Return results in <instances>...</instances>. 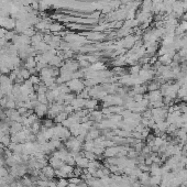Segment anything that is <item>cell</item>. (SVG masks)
<instances>
[{
	"mask_svg": "<svg viewBox=\"0 0 187 187\" xmlns=\"http://www.w3.org/2000/svg\"><path fill=\"white\" fill-rule=\"evenodd\" d=\"M68 179L67 178H58L57 181V185H61V186H68Z\"/></svg>",
	"mask_w": 187,
	"mask_h": 187,
	"instance_id": "23",
	"label": "cell"
},
{
	"mask_svg": "<svg viewBox=\"0 0 187 187\" xmlns=\"http://www.w3.org/2000/svg\"><path fill=\"white\" fill-rule=\"evenodd\" d=\"M92 71H95V72H100V71H102L105 68V65L102 64V63H100V62H96L94 63L92 65H90V67H89Z\"/></svg>",
	"mask_w": 187,
	"mask_h": 187,
	"instance_id": "15",
	"label": "cell"
},
{
	"mask_svg": "<svg viewBox=\"0 0 187 187\" xmlns=\"http://www.w3.org/2000/svg\"><path fill=\"white\" fill-rule=\"evenodd\" d=\"M49 163H50V165L53 167L54 170H59V168H61V167H62L63 165L65 164V163L63 162L61 158H55V156H53V155H52V156L49 158Z\"/></svg>",
	"mask_w": 187,
	"mask_h": 187,
	"instance_id": "4",
	"label": "cell"
},
{
	"mask_svg": "<svg viewBox=\"0 0 187 187\" xmlns=\"http://www.w3.org/2000/svg\"><path fill=\"white\" fill-rule=\"evenodd\" d=\"M4 116H6V113H4V108L0 107V118H4Z\"/></svg>",
	"mask_w": 187,
	"mask_h": 187,
	"instance_id": "25",
	"label": "cell"
},
{
	"mask_svg": "<svg viewBox=\"0 0 187 187\" xmlns=\"http://www.w3.org/2000/svg\"><path fill=\"white\" fill-rule=\"evenodd\" d=\"M49 111V107H47V105H44V104H37V106L34 108V113L37 115L39 118H42L43 116H45L46 113Z\"/></svg>",
	"mask_w": 187,
	"mask_h": 187,
	"instance_id": "3",
	"label": "cell"
},
{
	"mask_svg": "<svg viewBox=\"0 0 187 187\" xmlns=\"http://www.w3.org/2000/svg\"><path fill=\"white\" fill-rule=\"evenodd\" d=\"M64 29V25H62L61 23H58V22H53V23H51L50 24V28H49V31L50 32H53V33H59V32H62V30Z\"/></svg>",
	"mask_w": 187,
	"mask_h": 187,
	"instance_id": "7",
	"label": "cell"
},
{
	"mask_svg": "<svg viewBox=\"0 0 187 187\" xmlns=\"http://www.w3.org/2000/svg\"><path fill=\"white\" fill-rule=\"evenodd\" d=\"M67 117H68V115H67L66 112H61V113H58L57 116L54 118V121L56 122V123H62L63 121L65 120V119H67Z\"/></svg>",
	"mask_w": 187,
	"mask_h": 187,
	"instance_id": "13",
	"label": "cell"
},
{
	"mask_svg": "<svg viewBox=\"0 0 187 187\" xmlns=\"http://www.w3.org/2000/svg\"><path fill=\"white\" fill-rule=\"evenodd\" d=\"M37 100L40 102V104H44V105H47L49 104V100L46 98V95L45 94H37Z\"/></svg>",
	"mask_w": 187,
	"mask_h": 187,
	"instance_id": "17",
	"label": "cell"
},
{
	"mask_svg": "<svg viewBox=\"0 0 187 187\" xmlns=\"http://www.w3.org/2000/svg\"><path fill=\"white\" fill-rule=\"evenodd\" d=\"M57 187H66V186H61V185H57Z\"/></svg>",
	"mask_w": 187,
	"mask_h": 187,
	"instance_id": "28",
	"label": "cell"
},
{
	"mask_svg": "<svg viewBox=\"0 0 187 187\" xmlns=\"http://www.w3.org/2000/svg\"><path fill=\"white\" fill-rule=\"evenodd\" d=\"M67 187H79L78 185H75V184H68V186Z\"/></svg>",
	"mask_w": 187,
	"mask_h": 187,
	"instance_id": "26",
	"label": "cell"
},
{
	"mask_svg": "<svg viewBox=\"0 0 187 187\" xmlns=\"http://www.w3.org/2000/svg\"><path fill=\"white\" fill-rule=\"evenodd\" d=\"M82 182V178L80 177H76V176H73L71 178H68V183L69 184H75V185H79Z\"/></svg>",
	"mask_w": 187,
	"mask_h": 187,
	"instance_id": "21",
	"label": "cell"
},
{
	"mask_svg": "<svg viewBox=\"0 0 187 187\" xmlns=\"http://www.w3.org/2000/svg\"><path fill=\"white\" fill-rule=\"evenodd\" d=\"M83 154H84V156L87 158V160H89V161H94V160H96V158H97L94 152H89V151H85Z\"/></svg>",
	"mask_w": 187,
	"mask_h": 187,
	"instance_id": "19",
	"label": "cell"
},
{
	"mask_svg": "<svg viewBox=\"0 0 187 187\" xmlns=\"http://www.w3.org/2000/svg\"><path fill=\"white\" fill-rule=\"evenodd\" d=\"M162 182V176L161 175H154V176H151L149 181V184L151 186H158L160 185Z\"/></svg>",
	"mask_w": 187,
	"mask_h": 187,
	"instance_id": "9",
	"label": "cell"
},
{
	"mask_svg": "<svg viewBox=\"0 0 187 187\" xmlns=\"http://www.w3.org/2000/svg\"><path fill=\"white\" fill-rule=\"evenodd\" d=\"M92 152H94L96 155H101V154H104L105 149H104V148H95Z\"/></svg>",
	"mask_w": 187,
	"mask_h": 187,
	"instance_id": "24",
	"label": "cell"
},
{
	"mask_svg": "<svg viewBox=\"0 0 187 187\" xmlns=\"http://www.w3.org/2000/svg\"><path fill=\"white\" fill-rule=\"evenodd\" d=\"M10 143H11V135L10 134H4L2 139H1V141H0V145L4 146V148H8L10 145Z\"/></svg>",
	"mask_w": 187,
	"mask_h": 187,
	"instance_id": "12",
	"label": "cell"
},
{
	"mask_svg": "<svg viewBox=\"0 0 187 187\" xmlns=\"http://www.w3.org/2000/svg\"><path fill=\"white\" fill-rule=\"evenodd\" d=\"M87 37L89 40H94V41H97V40H100V39H102L104 35L102 34H100L99 32H90V33L87 34Z\"/></svg>",
	"mask_w": 187,
	"mask_h": 187,
	"instance_id": "16",
	"label": "cell"
},
{
	"mask_svg": "<svg viewBox=\"0 0 187 187\" xmlns=\"http://www.w3.org/2000/svg\"><path fill=\"white\" fill-rule=\"evenodd\" d=\"M184 18H185V19H187V13H186V16H185V17H184Z\"/></svg>",
	"mask_w": 187,
	"mask_h": 187,
	"instance_id": "29",
	"label": "cell"
},
{
	"mask_svg": "<svg viewBox=\"0 0 187 187\" xmlns=\"http://www.w3.org/2000/svg\"><path fill=\"white\" fill-rule=\"evenodd\" d=\"M30 129H31V132H32V133H34V134H37V133L40 132V131H41V129H42V123L39 120L35 121L34 123H32V125H31Z\"/></svg>",
	"mask_w": 187,
	"mask_h": 187,
	"instance_id": "11",
	"label": "cell"
},
{
	"mask_svg": "<svg viewBox=\"0 0 187 187\" xmlns=\"http://www.w3.org/2000/svg\"><path fill=\"white\" fill-rule=\"evenodd\" d=\"M42 127H44V128H53L54 125H53V120L49 118V119H45V120L43 121V123H42Z\"/></svg>",
	"mask_w": 187,
	"mask_h": 187,
	"instance_id": "20",
	"label": "cell"
},
{
	"mask_svg": "<svg viewBox=\"0 0 187 187\" xmlns=\"http://www.w3.org/2000/svg\"><path fill=\"white\" fill-rule=\"evenodd\" d=\"M66 85L68 86V88H69V90H71V92H78V94L80 92H83L84 88H85L84 83L79 78L72 79V80H69V82H67Z\"/></svg>",
	"mask_w": 187,
	"mask_h": 187,
	"instance_id": "1",
	"label": "cell"
},
{
	"mask_svg": "<svg viewBox=\"0 0 187 187\" xmlns=\"http://www.w3.org/2000/svg\"><path fill=\"white\" fill-rule=\"evenodd\" d=\"M160 187H166V186H165V185H162V184H161V185H160Z\"/></svg>",
	"mask_w": 187,
	"mask_h": 187,
	"instance_id": "27",
	"label": "cell"
},
{
	"mask_svg": "<svg viewBox=\"0 0 187 187\" xmlns=\"http://www.w3.org/2000/svg\"><path fill=\"white\" fill-rule=\"evenodd\" d=\"M22 130H23V125L22 123L12 121V123L10 125V134H16V133L20 132Z\"/></svg>",
	"mask_w": 187,
	"mask_h": 187,
	"instance_id": "6",
	"label": "cell"
},
{
	"mask_svg": "<svg viewBox=\"0 0 187 187\" xmlns=\"http://www.w3.org/2000/svg\"><path fill=\"white\" fill-rule=\"evenodd\" d=\"M29 80L32 83L33 86L41 84V78H40V76H37V75H31V77L29 78Z\"/></svg>",
	"mask_w": 187,
	"mask_h": 187,
	"instance_id": "18",
	"label": "cell"
},
{
	"mask_svg": "<svg viewBox=\"0 0 187 187\" xmlns=\"http://www.w3.org/2000/svg\"><path fill=\"white\" fill-rule=\"evenodd\" d=\"M41 172L47 179H52L55 176V170L51 165H45L44 167H42Z\"/></svg>",
	"mask_w": 187,
	"mask_h": 187,
	"instance_id": "5",
	"label": "cell"
},
{
	"mask_svg": "<svg viewBox=\"0 0 187 187\" xmlns=\"http://www.w3.org/2000/svg\"><path fill=\"white\" fill-rule=\"evenodd\" d=\"M73 174H74V176H76V177H80V176L83 175V168H80V167L77 166L76 168H74Z\"/></svg>",
	"mask_w": 187,
	"mask_h": 187,
	"instance_id": "22",
	"label": "cell"
},
{
	"mask_svg": "<svg viewBox=\"0 0 187 187\" xmlns=\"http://www.w3.org/2000/svg\"><path fill=\"white\" fill-rule=\"evenodd\" d=\"M68 129H69V132H71L72 135H74L75 138L78 137L79 133H80V123H75V125H72Z\"/></svg>",
	"mask_w": 187,
	"mask_h": 187,
	"instance_id": "8",
	"label": "cell"
},
{
	"mask_svg": "<svg viewBox=\"0 0 187 187\" xmlns=\"http://www.w3.org/2000/svg\"><path fill=\"white\" fill-rule=\"evenodd\" d=\"M121 150V145H113V146H109L107 149L105 150V156L106 158H115L118 155V153L120 152Z\"/></svg>",
	"mask_w": 187,
	"mask_h": 187,
	"instance_id": "2",
	"label": "cell"
},
{
	"mask_svg": "<svg viewBox=\"0 0 187 187\" xmlns=\"http://www.w3.org/2000/svg\"><path fill=\"white\" fill-rule=\"evenodd\" d=\"M94 149H95V143H94V140H88V141L85 142V144H84V150H85V151L92 152Z\"/></svg>",
	"mask_w": 187,
	"mask_h": 187,
	"instance_id": "14",
	"label": "cell"
},
{
	"mask_svg": "<svg viewBox=\"0 0 187 187\" xmlns=\"http://www.w3.org/2000/svg\"><path fill=\"white\" fill-rule=\"evenodd\" d=\"M97 102L98 100L97 99H86V104H85V108L87 110H94V109L97 107Z\"/></svg>",
	"mask_w": 187,
	"mask_h": 187,
	"instance_id": "10",
	"label": "cell"
}]
</instances>
